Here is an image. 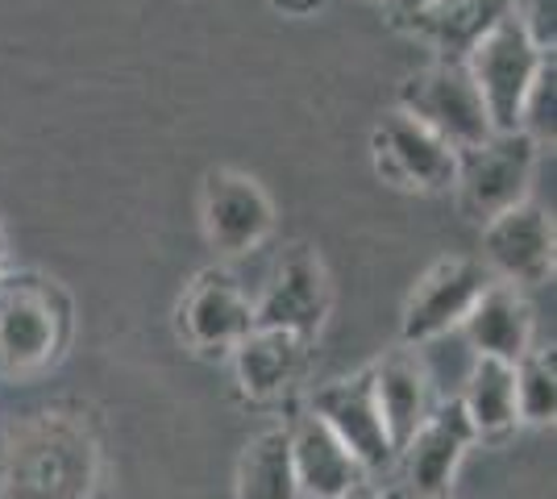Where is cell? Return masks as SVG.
Masks as SVG:
<instances>
[{
	"mask_svg": "<svg viewBox=\"0 0 557 499\" xmlns=\"http://www.w3.org/2000/svg\"><path fill=\"white\" fill-rule=\"evenodd\" d=\"M545 54H554V50L536 47L516 9L508 17H499L474 47L466 50L462 63L470 79H474L479 96H483V109H487L495 134L520 129V104L533 88Z\"/></svg>",
	"mask_w": 557,
	"mask_h": 499,
	"instance_id": "1",
	"label": "cell"
},
{
	"mask_svg": "<svg viewBox=\"0 0 557 499\" xmlns=\"http://www.w3.org/2000/svg\"><path fill=\"white\" fill-rule=\"evenodd\" d=\"M399 109L408 117H417L420 125H429L458 154L474 150V146L487 142L491 134H495L487 109H483V96L474 88V79H470L462 59H442V63L417 72L412 79H404Z\"/></svg>",
	"mask_w": 557,
	"mask_h": 499,
	"instance_id": "2",
	"label": "cell"
},
{
	"mask_svg": "<svg viewBox=\"0 0 557 499\" xmlns=\"http://www.w3.org/2000/svg\"><path fill=\"white\" fill-rule=\"evenodd\" d=\"M541 146L524 134V129H508V134H491L487 142L458 154V175L454 188L462 191V209L474 221H491L511 204L529 200V184H533V166Z\"/></svg>",
	"mask_w": 557,
	"mask_h": 499,
	"instance_id": "3",
	"label": "cell"
},
{
	"mask_svg": "<svg viewBox=\"0 0 557 499\" xmlns=\"http://www.w3.org/2000/svg\"><path fill=\"white\" fill-rule=\"evenodd\" d=\"M374 166L379 175L395 188H420V191H445L454 188L458 175V150L437 138L429 125L408 117L395 109L374 125Z\"/></svg>",
	"mask_w": 557,
	"mask_h": 499,
	"instance_id": "4",
	"label": "cell"
},
{
	"mask_svg": "<svg viewBox=\"0 0 557 499\" xmlns=\"http://www.w3.org/2000/svg\"><path fill=\"white\" fill-rule=\"evenodd\" d=\"M63 309L54 304L47 287L4 284L0 287V366L13 375L42 371L63 346Z\"/></svg>",
	"mask_w": 557,
	"mask_h": 499,
	"instance_id": "5",
	"label": "cell"
},
{
	"mask_svg": "<svg viewBox=\"0 0 557 499\" xmlns=\"http://www.w3.org/2000/svg\"><path fill=\"white\" fill-rule=\"evenodd\" d=\"M491 275L483 262L474 259H442L424 279L417 284V291L408 296L404 309V341L420 346L449 333L454 325H462L474 300L487 291Z\"/></svg>",
	"mask_w": 557,
	"mask_h": 499,
	"instance_id": "6",
	"label": "cell"
},
{
	"mask_svg": "<svg viewBox=\"0 0 557 499\" xmlns=\"http://www.w3.org/2000/svg\"><path fill=\"white\" fill-rule=\"evenodd\" d=\"M275 229V204L258 179L242 171H212L205 184V238L221 254H250Z\"/></svg>",
	"mask_w": 557,
	"mask_h": 499,
	"instance_id": "7",
	"label": "cell"
},
{
	"mask_svg": "<svg viewBox=\"0 0 557 499\" xmlns=\"http://www.w3.org/2000/svg\"><path fill=\"white\" fill-rule=\"evenodd\" d=\"M483 259L511 284H545L554 271V221L549 213L520 200L483 221Z\"/></svg>",
	"mask_w": 557,
	"mask_h": 499,
	"instance_id": "8",
	"label": "cell"
},
{
	"mask_svg": "<svg viewBox=\"0 0 557 499\" xmlns=\"http://www.w3.org/2000/svg\"><path fill=\"white\" fill-rule=\"evenodd\" d=\"M312 412L333 428V437L358 458V466H362L367 475H371V471H383L395 458L392 437H387L383 416H379V404H374L371 371L321 387V391L312 396Z\"/></svg>",
	"mask_w": 557,
	"mask_h": 499,
	"instance_id": "9",
	"label": "cell"
},
{
	"mask_svg": "<svg viewBox=\"0 0 557 499\" xmlns=\"http://www.w3.org/2000/svg\"><path fill=\"white\" fill-rule=\"evenodd\" d=\"M329 316V275L317 254L296 250L292 259L278 266L275 284L255 304L258 329H283L308 341L312 333L325 325Z\"/></svg>",
	"mask_w": 557,
	"mask_h": 499,
	"instance_id": "10",
	"label": "cell"
},
{
	"mask_svg": "<svg viewBox=\"0 0 557 499\" xmlns=\"http://www.w3.org/2000/svg\"><path fill=\"white\" fill-rule=\"evenodd\" d=\"M180 329L196 350H233L246 333L255 329V304L230 275L209 271L187 287L184 309H180Z\"/></svg>",
	"mask_w": 557,
	"mask_h": 499,
	"instance_id": "11",
	"label": "cell"
},
{
	"mask_svg": "<svg viewBox=\"0 0 557 499\" xmlns=\"http://www.w3.org/2000/svg\"><path fill=\"white\" fill-rule=\"evenodd\" d=\"M470 441H474V428L466 421L462 400H449L437 412H429L412 433V441L404 446L412 491L420 499H442L449 491V478L458 471V462L470 450Z\"/></svg>",
	"mask_w": 557,
	"mask_h": 499,
	"instance_id": "12",
	"label": "cell"
},
{
	"mask_svg": "<svg viewBox=\"0 0 557 499\" xmlns=\"http://www.w3.org/2000/svg\"><path fill=\"white\" fill-rule=\"evenodd\" d=\"M292 437V466H296V483L300 496L312 499H342L354 487H362L367 471L358 466V458L333 437V428L312 412L304 416Z\"/></svg>",
	"mask_w": 557,
	"mask_h": 499,
	"instance_id": "13",
	"label": "cell"
},
{
	"mask_svg": "<svg viewBox=\"0 0 557 499\" xmlns=\"http://www.w3.org/2000/svg\"><path fill=\"white\" fill-rule=\"evenodd\" d=\"M462 325L479 358L516 362L533 350V309L524 304V296L516 287L487 284V291L474 300Z\"/></svg>",
	"mask_w": 557,
	"mask_h": 499,
	"instance_id": "14",
	"label": "cell"
},
{
	"mask_svg": "<svg viewBox=\"0 0 557 499\" xmlns=\"http://www.w3.org/2000/svg\"><path fill=\"white\" fill-rule=\"evenodd\" d=\"M371 387L383 428H387L395 453H399L412 441L420 421L429 416V375L408 350H399V354L383 358L379 366H371Z\"/></svg>",
	"mask_w": 557,
	"mask_h": 499,
	"instance_id": "15",
	"label": "cell"
},
{
	"mask_svg": "<svg viewBox=\"0 0 557 499\" xmlns=\"http://www.w3.org/2000/svg\"><path fill=\"white\" fill-rule=\"evenodd\" d=\"M304 366V341L283 329H250L233 346V371L250 400L283 396Z\"/></svg>",
	"mask_w": 557,
	"mask_h": 499,
	"instance_id": "16",
	"label": "cell"
},
{
	"mask_svg": "<svg viewBox=\"0 0 557 499\" xmlns=\"http://www.w3.org/2000/svg\"><path fill=\"white\" fill-rule=\"evenodd\" d=\"M466 421L474 428V437H504L516 428V371L511 362L499 358H479L462 391Z\"/></svg>",
	"mask_w": 557,
	"mask_h": 499,
	"instance_id": "17",
	"label": "cell"
},
{
	"mask_svg": "<svg viewBox=\"0 0 557 499\" xmlns=\"http://www.w3.org/2000/svg\"><path fill=\"white\" fill-rule=\"evenodd\" d=\"M237 499H300L287 428H267L246 446L237 466Z\"/></svg>",
	"mask_w": 557,
	"mask_h": 499,
	"instance_id": "18",
	"label": "cell"
},
{
	"mask_svg": "<svg viewBox=\"0 0 557 499\" xmlns=\"http://www.w3.org/2000/svg\"><path fill=\"white\" fill-rule=\"evenodd\" d=\"M516 0H433L417 22L437 38L445 54H462L474 47L499 17H508Z\"/></svg>",
	"mask_w": 557,
	"mask_h": 499,
	"instance_id": "19",
	"label": "cell"
},
{
	"mask_svg": "<svg viewBox=\"0 0 557 499\" xmlns=\"http://www.w3.org/2000/svg\"><path fill=\"white\" fill-rule=\"evenodd\" d=\"M516 371V416L529 425H554L557 412V371L554 354L529 350L524 358L511 362Z\"/></svg>",
	"mask_w": 557,
	"mask_h": 499,
	"instance_id": "20",
	"label": "cell"
},
{
	"mask_svg": "<svg viewBox=\"0 0 557 499\" xmlns=\"http://www.w3.org/2000/svg\"><path fill=\"white\" fill-rule=\"evenodd\" d=\"M554 104H557V67H554V54H545L533 88H529L524 104H520V129H524L536 146L554 142Z\"/></svg>",
	"mask_w": 557,
	"mask_h": 499,
	"instance_id": "21",
	"label": "cell"
},
{
	"mask_svg": "<svg viewBox=\"0 0 557 499\" xmlns=\"http://www.w3.org/2000/svg\"><path fill=\"white\" fill-rule=\"evenodd\" d=\"M520 22L529 29V38H533L541 50H554V29H557V0H529L524 4V13H520Z\"/></svg>",
	"mask_w": 557,
	"mask_h": 499,
	"instance_id": "22",
	"label": "cell"
},
{
	"mask_svg": "<svg viewBox=\"0 0 557 499\" xmlns=\"http://www.w3.org/2000/svg\"><path fill=\"white\" fill-rule=\"evenodd\" d=\"M429 4H433V0H395V13H399V17H412V22H417V17L424 13V9H429Z\"/></svg>",
	"mask_w": 557,
	"mask_h": 499,
	"instance_id": "23",
	"label": "cell"
},
{
	"mask_svg": "<svg viewBox=\"0 0 557 499\" xmlns=\"http://www.w3.org/2000/svg\"><path fill=\"white\" fill-rule=\"evenodd\" d=\"M342 499H408L404 491H395V487H387V491H367V487H354L349 496H342Z\"/></svg>",
	"mask_w": 557,
	"mask_h": 499,
	"instance_id": "24",
	"label": "cell"
},
{
	"mask_svg": "<svg viewBox=\"0 0 557 499\" xmlns=\"http://www.w3.org/2000/svg\"><path fill=\"white\" fill-rule=\"evenodd\" d=\"M0 266H4V254H0Z\"/></svg>",
	"mask_w": 557,
	"mask_h": 499,
	"instance_id": "25",
	"label": "cell"
}]
</instances>
